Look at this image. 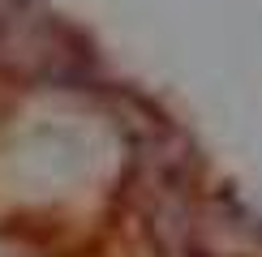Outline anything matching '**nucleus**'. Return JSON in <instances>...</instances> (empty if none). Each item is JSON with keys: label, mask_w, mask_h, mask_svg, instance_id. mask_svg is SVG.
I'll return each instance as SVG.
<instances>
[{"label": "nucleus", "mask_w": 262, "mask_h": 257, "mask_svg": "<svg viewBox=\"0 0 262 257\" xmlns=\"http://www.w3.org/2000/svg\"><path fill=\"white\" fill-rule=\"evenodd\" d=\"M0 64L17 78L35 82H82L86 60L69 47L64 30L48 13L9 0L0 5Z\"/></svg>", "instance_id": "obj_1"}]
</instances>
